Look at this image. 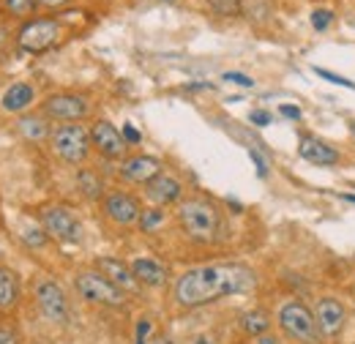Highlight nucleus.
<instances>
[{
	"label": "nucleus",
	"instance_id": "nucleus-40",
	"mask_svg": "<svg viewBox=\"0 0 355 344\" xmlns=\"http://www.w3.org/2000/svg\"><path fill=\"white\" fill-rule=\"evenodd\" d=\"M153 344H173V342H170V339H156Z\"/></svg>",
	"mask_w": 355,
	"mask_h": 344
},
{
	"label": "nucleus",
	"instance_id": "nucleus-14",
	"mask_svg": "<svg viewBox=\"0 0 355 344\" xmlns=\"http://www.w3.org/2000/svg\"><path fill=\"white\" fill-rule=\"evenodd\" d=\"M180 194H183V189H180V183H178L175 178H170V175H159V178H153L148 186H145V197L156 205V208H164V205H173L180 200Z\"/></svg>",
	"mask_w": 355,
	"mask_h": 344
},
{
	"label": "nucleus",
	"instance_id": "nucleus-32",
	"mask_svg": "<svg viewBox=\"0 0 355 344\" xmlns=\"http://www.w3.org/2000/svg\"><path fill=\"white\" fill-rule=\"evenodd\" d=\"M148 334H150V322L148 320H139L137 322V344H145Z\"/></svg>",
	"mask_w": 355,
	"mask_h": 344
},
{
	"label": "nucleus",
	"instance_id": "nucleus-39",
	"mask_svg": "<svg viewBox=\"0 0 355 344\" xmlns=\"http://www.w3.org/2000/svg\"><path fill=\"white\" fill-rule=\"evenodd\" d=\"M342 197H345L347 203H355V194H342Z\"/></svg>",
	"mask_w": 355,
	"mask_h": 344
},
{
	"label": "nucleus",
	"instance_id": "nucleus-20",
	"mask_svg": "<svg viewBox=\"0 0 355 344\" xmlns=\"http://www.w3.org/2000/svg\"><path fill=\"white\" fill-rule=\"evenodd\" d=\"M241 325H243V331L249 336H263V334L270 331V320H268L266 311H249V314H243Z\"/></svg>",
	"mask_w": 355,
	"mask_h": 344
},
{
	"label": "nucleus",
	"instance_id": "nucleus-12",
	"mask_svg": "<svg viewBox=\"0 0 355 344\" xmlns=\"http://www.w3.org/2000/svg\"><path fill=\"white\" fill-rule=\"evenodd\" d=\"M162 175V162L153 159V156H132L121 164V178L126 183H134V186H148L153 178Z\"/></svg>",
	"mask_w": 355,
	"mask_h": 344
},
{
	"label": "nucleus",
	"instance_id": "nucleus-36",
	"mask_svg": "<svg viewBox=\"0 0 355 344\" xmlns=\"http://www.w3.org/2000/svg\"><path fill=\"white\" fill-rule=\"evenodd\" d=\"M36 3H42L46 8H60V6H66V3H71V0H36Z\"/></svg>",
	"mask_w": 355,
	"mask_h": 344
},
{
	"label": "nucleus",
	"instance_id": "nucleus-17",
	"mask_svg": "<svg viewBox=\"0 0 355 344\" xmlns=\"http://www.w3.org/2000/svg\"><path fill=\"white\" fill-rule=\"evenodd\" d=\"M98 270L115 284V287H121L123 293H134L137 287H139V282L134 279L132 268L129 265H123V262H118V259L112 257H101L98 259Z\"/></svg>",
	"mask_w": 355,
	"mask_h": 344
},
{
	"label": "nucleus",
	"instance_id": "nucleus-4",
	"mask_svg": "<svg viewBox=\"0 0 355 344\" xmlns=\"http://www.w3.org/2000/svg\"><path fill=\"white\" fill-rule=\"evenodd\" d=\"M279 325L290 339L301 344H317L322 336L309 306H304L301 301H287L279 309Z\"/></svg>",
	"mask_w": 355,
	"mask_h": 344
},
{
	"label": "nucleus",
	"instance_id": "nucleus-25",
	"mask_svg": "<svg viewBox=\"0 0 355 344\" xmlns=\"http://www.w3.org/2000/svg\"><path fill=\"white\" fill-rule=\"evenodd\" d=\"M314 74H320V77H322V80H328V83H336V85L355 90V83H353V80H345V77H339V74H334V71H325V69H314Z\"/></svg>",
	"mask_w": 355,
	"mask_h": 344
},
{
	"label": "nucleus",
	"instance_id": "nucleus-15",
	"mask_svg": "<svg viewBox=\"0 0 355 344\" xmlns=\"http://www.w3.org/2000/svg\"><path fill=\"white\" fill-rule=\"evenodd\" d=\"M298 156L306 159L309 164H320V167H331V164L339 162V153L328 142H322L317 137H304L298 142Z\"/></svg>",
	"mask_w": 355,
	"mask_h": 344
},
{
	"label": "nucleus",
	"instance_id": "nucleus-11",
	"mask_svg": "<svg viewBox=\"0 0 355 344\" xmlns=\"http://www.w3.org/2000/svg\"><path fill=\"white\" fill-rule=\"evenodd\" d=\"M90 142L96 145V150L104 159H121L126 153V139L123 131L115 129L110 121H96L90 129Z\"/></svg>",
	"mask_w": 355,
	"mask_h": 344
},
{
	"label": "nucleus",
	"instance_id": "nucleus-13",
	"mask_svg": "<svg viewBox=\"0 0 355 344\" xmlns=\"http://www.w3.org/2000/svg\"><path fill=\"white\" fill-rule=\"evenodd\" d=\"M345 306L336 301V298H320L314 306V320H317V328L322 336H336L345 325Z\"/></svg>",
	"mask_w": 355,
	"mask_h": 344
},
{
	"label": "nucleus",
	"instance_id": "nucleus-1",
	"mask_svg": "<svg viewBox=\"0 0 355 344\" xmlns=\"http://www.w3.org/2000/svg\"><path fill=\"white\" fill-rule=\"evenodd\" d=\"M257 276L241 262H214L186 270L175 282V301L186 309L205 306L227 295H241L254 290Z\"/></svg>",
	"mask_w": 355,
	"mask_h": 344
},
{
	"label": "nucleus",
	"instance_id": "nucleus-34",
	"mask_svg": "<svg viewBox=\"0 0 355 344\" xmlns=\"http://www.w3.org/2000/svg\"><path fill=\"white\" fill-rule=\"evenodd\" d=\"M249 121H252L254 126H268V123H270V115L263 112V110H257V112H252V115H249Z\"/></svg>",
	"mask_w": 355,
	"mask_h": 344
},
{
	"label": "nucleus",
	"instance_id": "nucleus-8",
	"mask_svg": "<svg viewBox=\"0 0 355 344\" xmlns=\"http://www.w3.org/2000/svg\"><path fill=\"white\" fill-rule=\"evenodd\" d=\"M36 303L49 322H58V325L69 322V301H66V293L60 290L58 282L39 279L36 282Z\"/></svg>",
	"mask_w": 355,
	"mask_h": 344
},
{
	"label": "nucleus",
	"instance_id": "nucleus-41",
	"mask_svg": "<svg viewBox=\"0 0 355 344\" xmlns=\"http://www.w3.org/2000/svg\"><path fill=\"white\" fill-rule=\"evenodd\" d=\"M350 131H353V137H355V121H353V123H350Z\"/></svg>",
	"mask_w": 355,
	"mask_h": 344
},
{
	"label": "nucleus",
	"instance_id": "nucleus-19",
	"mask_svg": "<svg viewBox=\"0 0 355 344\" xmlns=\"http://www.w3.org/2000/svg\"><path fill=\"white\" fill-rule=\"evenodd\" d=\"M17 301H19V279L11 268L0 265V311L14 309Z\"/></svg>",
	"mask_w": 355,
	"mask_h": 344
},
{
	"label": "nucleus",
	"instance_id": "nucleus-37",
	"mask_svg": "<svg viewBox=\"0 0 355 344\" xmlns=\"http://www.w3.org/2000/svg\"><path fill=\"white\" fill-rule=\"evenodd\" d=\"M257 344H279V342H276V336H270V334H263V336H257Z\"/></svg>",
	"mask_w": 355,
	"mask_h": 344
},
{
	"label": "nucleus",
	"instance_id": "nucleus-26",
	"mask_svg": "<svg viewBox=\"0 0 355 344\" xmlns=\"http://www.w3.org/2000/svg\"><path fill=\"white\" fill-rule=\"evenodd\" d=\"M331 19H334V14L325 11V8H322V11L317 8V11L311 14V25H314V31H325V28L331 25Z\"/></svg>",
	"mask_w": 355,
	"mask_h": 344
},
{
	"label": "nucleus",
	"instance_id": "nucleus-24",
	"mask_svg": "<svg viewBox=\"0 0 355 344\" xmlns=\"http://www.w3.org/2000/svg\"><path fill=\"white\" fill-rule=\"evenodd\" d=\"M159 224H164V211H162V208L142 211V216H139V227H142V230H156Z\"/></svg>",
	"mask_w": 355,
	"mask_h": 344
},
{
	"label": "nucleus",
	"instance_id": "nucleus-18",
	"mask_svg": "<svg viewBox=\"0 0 355 344\" xmlns=\"http://www.w3.org/2000/svg\"><path fill=\"white\" fill-rule=\"evenodd\" d=\"M33 85H28V83H14V85H8V90L3 93V110L6 112H14V115H19V112H25L31 104H33Z\"/></svg>",
	"mask_w": 355,
	"mask_h": 344
},
{
	"label": "nucleus",
	"instance_id": "nucleus-33",
	"mask_svg": "<svg viewBox=\"0 0 355 344\" xmlns=\"http://www.w3.org/2000/svg\"><path fill=\"white\" fill-rule=\"evenodd\" d=\"M249 156H252V162H254V167H257V175H260V178H266V175H268V164L263 162V156H260L257 150H249Z\"/></svg>",
	"mask_w": 355,
	"mask_h": 344
},
{
	"label": "nucleus",
	"instance_id": "nucleus-35",
	"mask_svg": "<svg viewBox=\"0 0 355 344\" xmlns=\"http://www.w3.org/2000/svg\"><path fill=\"white\" fill-rule=\"evenodd\" d=\"M123 139H126V142H132V145H137L142 137H139V131L134 129L132 123H126V126H123Z\"/></svg>",
	"mask_w": 355,
	"mask_h": 344
},
{
	"label": "nucleus",
	"instance_id": "nucleus-6",
	"mask_svg": "<svg viewBox=\"0 0 355 344\" xmlns=\"http://www.w3.org/2000/svg\"><path fill=\"white\" fill-rule=\"evenodd\" d=\"M42 227L49 238L60 243H80L83 241V224L80 218L63 205H52L42 211Z\"/></svg>",
	"mask_w": 355,
	"mask_h": 344
},
{
	"label": "nucleus",
	"instance_id": "nucleus-30",
	"mask_svg": "<svg viewBox=\"0 0 355 344\" xmlns=\"http://www.w3.org/2000/svg\"><path fill=\"white\" fill-rule=\"evenodd\" d=\"M0 344H19V334H17L14 328L3 325V328H0Z\"/></svg>",
	"mask_w": 355,
	"mask_h": 344
},
{
	"label": "nucleus",
	"instance_id": "nucleus-27",
	"mask_svg": "<svg viewBox=\"0 0 355 344\" xmlns=\"http://www.w3.org/2000/svg\"><path fill=\"white\" fill-rule=\"evenodd\" d=\"M49 238L44 232V227L39 230V227H33V230H25V243H31V246H44V241Z\"/></svg>",
	"mask_w": 355,
	"mask_h": 344
},
{
	"label": "nucleus",
	"instance_id": "nucleus-16",
	"mask_svg": "<svg viewBox=\"0 0 355 344\" xmlns=\"http://www.w3.org/2000/svg\"><path fill=\"white\" fill-rule=\"evenodd\" d=\"M132 273L139 284H148V287H164L167 284V268L153 257H137L132 259Z\"/></svg>",
	"mask_w": 355,
	"mask_h": 344
},
{
	"label": "nucleus",
	"instance_id": "nucleus-22",
	"mask_svg": "<svg viewBox=\"0 0 355 344\" xmlns=\"http://www.w3.org/2000/svg\"><path fill=\"white\" fill-rule=\"evenodd\" d=\"M19 131L28 137V139H42L49 134V126H46L44 118H39V115H25V118H19Z\"/></svg>",
	"mask_w": 355,
	"mask_h": 344
},
{
	"label": "nucleus",
	"instance_id": "nucleus-10",
	"mask_svg": "<svg viewBox=\"0 0 355 344\" xmlns=\"http://www.w3.org/2000/svg\"><path fill=\"white\" fill-rule=\"evenodd\" d=\"M104 214H107L110 221H115L121 227H132V224H139L142 208H139V203L134 200L132 194H126V191H110L104 197Z\"/></svg>",
	"mask_w": 355,
	"mask_h": 344
},
{
	"label": "nucleus",
	"instance_id": "nucleus-3",
	"mask_svg": "<svg viewBox=\"0 0 355 344\" xmlns=\"http://www.w3.org/2000/svg\"><path fill=\"white\" fill-rule=\"evenodd\" d=\"M52 153L66 164H83L90 153V131L80 123H60L49 131Z\"/></svg>",
	"mask_w": 355,
	"mask_h": 344
},
{
	"label": "nucleus",
	"instance_id": "nucleus-31",
	"mask_svg": "<svg viewBox=\"0 0 355 344\" xmlns=\"http://www.w3.org/2000/svg\"><path fill=\"white\" fill-rule=\"evenodd\" d=\"M279 112H282L284 118H290V121H301V110H298L295 104H282Z\"/></svg>",
	"mask_w": 355,
	"mask_h": 344
},
{
	"label": "nucleus",
	"instance_id": "nucleus-2",
	"mask_svg": "<svg viewBox=\"0 0 355 344\" xmlns=\"http://www.w3.org/2000/svg\"><path fill=\"white\" fill-rule=\"evenodd\" d=\"M178 224L194 243H214L219 235L222 216L208 200H186L178 208Z\"/></svg>",
	"mask_w": 355,
	"mask_h": 344
},
{
	"label": "nucleus",
	"instance_id": "nucleus-21",
	"mask_svg": "<svg viewBox=\"0 0 355 344\" xmlns=\"http://www.w3.org/2000/svg\"><path fill=\"white\" fill-rule=\"evenodd\" d=\"M77 186H80V191H83L88 200H98V197L104 194L101 180L96 178V172H90V170H83L77 175Z\"/></svg>",
	"mask_w": 355,
	"mask_h": 344
},
{
	"label": "nucleus",
	"instance_id": "nucleus-23",
	"mask_svg": "<svg viewBox=\"0 0 355 344\" xmlns=\"http://www.w3.org/2000/svg\"><path fill=\"white\" fill-rule=\"evenodd\" d=\"M211 6V11H216L219 17H238L241 14V0H205Z\"/></svg>",
	"mask_w": 355,
	"mask_h": 344
},
{
	"label": "nucleus",
	"instance_id": "nucleus-9",
	"mask_svg": "<svg viewBox=\"0 0 355 344\" xmlns=\"http://www.w3.org/2000/svg\"><path fill=\"white\" fill-rule=\"evenodd\" d=\"M44 115L52 121H60V123H77L88 115V101L83 96H74V93H55L44 98Z\"/></svg>",
	"mask_w": 355,
	"mask_h": 344
},
{
	"label": "nucleus",
	"instance_id": "nucleus-29",
	"mask_svg": "<svg viewBox=\"0 0 355 344\" xmlns=\"http://www.w3.org/2000/svg\"><path fill=\"white\" fill-rule=\"evenodd\" d=\"M224 83H235V85H241V87L254 85V83H252L246 74H238V71H227V74H224Z\"/></svg>",
	"mask_w": 355,
	"mask_h": 344
},
{
	"label": "nucleus",
	"instance_id": "nucleus-7",
	"mask_svg": "<svg viewBox=\"0 0 355 344\" xmlns=\"http://www.w3.org/2000/svg\"><path fill=\"white\" fill-rule=\"evenodd\" d=\"M58 39H60V22L52 17L31 19L17 36V42L25 52H44L52 44H58Z\"/></svg>",
	"mask_w": 355,
	"mask_h": 344
},
{
	"label": "nucleus",
	"instance_id": "nucleus-38",
	"mask_svg": "<svg viewBox=\"0 0 355 344\" xmlns=\"http://www.w3.org/2000/svg\"><path fill=\"white\" fill-rule=\"evenodd\" d=\"M191 344H216V342H214L211 336H197V339H194Z\"/></svg>",
	"mask_w": 355,
	"mask_h": 344
},
{
	"label": "nucleus",
	"instance_id": "nucleus-5",
	"mask_svg": "<svg viewBox=\"0 0 355 344\" xmlns=\"http://www.w3.org/2000/svg\"><path fill=\"white\" fill-rule=\"evenodd\" d=\"M74 287L80 293V298H85L88 303L96 306H123V290L115 287L101 270H80L74 276Z\"/></svg>",
	"mask_w": 355,
	"mask_h": 344
},
{
	"label": "nucleus",
	"instance_id": "nucleus-28",
	"mask_svg": "<svg viewBox=\"0 0 355 344\" xmlns=\"http://www.w3.org/2000/svg\"><path fill=\"white\" fill-rule=\"evenodd\" d=\"M3 3H6L8 11H14V14H25L36 0H3Z\"/></svg>",
	"mask_w": 355,
	"mask_h": 344
}]
</instances>
